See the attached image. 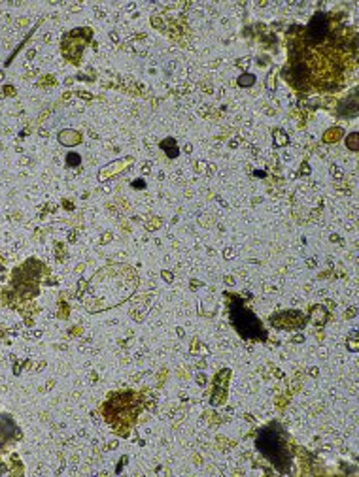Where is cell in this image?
Listing matches in <instances>:
<instances>
[{
	"label": "cell",
	"mask_w": 359,
	"mask_h": 477,
	"mask_svg": "<svg viewBox=\"0 0 359 477\" xmlns=\"http://www.w3.org/2000/svg\"><path fill=\"white\" fill-rule=\"evenodd\" d=\"M138 285L131 270L125 266H110L101 270L95 280L89 283V298L87 308L91 311L114 308L118 304L125 302Z\"/></svg>",
	"instance_id": "6da1fadb"
},
{
	"label": "cell",
	"mask_w": 359,
	"mask_h": 477,
	"mask_svg": "<svg viewBox=\"0 0 359 477\" xmlns=\"http://www.w3.org/2000/svg\"><path fill=\"white\" fill-rule=\"evenodd\" d=\"M256 444L257 449L261 451L263 455L267 456L280 472H287L291 455L290 449H287V442H285L284 434H282L278 425H268V427L263 428L261 432L257 434Z\"/></svg>",
	"instance_id": "7a4b0ae2"
},
{
	"label": "cell",
	"mask_w": 359,
	"mask_h": 477,
	"mask_svg": "<svg viewBox=\"0 0 359 477\" xmlns=\"http://www.w3.org/2000/svg\"><path fill=\"white\" fill-rule=\"evenodd\" d=\"M231 319H233L234 328L239 331L240 336L248 338V340H263L265 338V331H263L261 321L257 319L256 315L251 314L250 309H246L240 304H234L231 308Z\"/></svg>",
	"instance_id": "3957f363"
},
{
	"label": "cell",
	"mask_w": 359,
	"mask_h": 477,
	"mask_svg": "<svg viewBox=\"0 0 359 477\" xmlns=\"http://www.w3.org/2000/svg\"><path fill=\"white\" fill-rule=\"evenodd\" d=\"M329 33V19L325 13H316L308 25V40L310 42H321Z\"/></svg>",
	"instance_id": "277c9868"
},
{
	"label": "cell",
	"mask_w": 359,
	"mask_h": 477,
	"mask_svg": "<svg viewBox=\"0 0 359 477\" xmlns=\"http://www.w3.org/2000/svg\"><path fill=\"white\" fill-rule=\"evenodd\" d=\"M253 81H256V79H253V76H246V78H240V79H239V84H240V85H244V87H248V85H251V84H253Z\"/></svg>",
	"instance_id": "5b68a950"
},
{
	"label": "cell",
	"mask_w": 359,
	"mask_h": 477,
	"mask_svg": "<svg viewBox=\"0 0 359 477\" xmlns=\"http://www.w3.org/2000/svg\"><path fill=\"white\" fill-rule=\"evenodd\" d=\"M80 164V157L78 155H69V164Z\"/></svg>",
	"instance_id": "8992f818"
}]
</instances>
